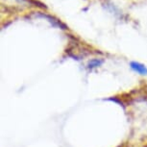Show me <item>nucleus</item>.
I'll use <instances>...</instances> for the list:
<instances>
[{"instance_id":"2","label":"nucleus","mask_w":147,"mask_h":147,"mask_svg":"<svg viewBox=\"0 0 147 147\" xmlns=\"http://www.w3.org/2000/svg\"><path fill=\"white\" fill-rule=\"evenodd\" d=\"M130 66L134 71L138 72L140 75H147V67L144 65L138 62H131L130 63Z\"/></svg>"},{"instance_id":"3","label":"nucleus","mask_w":147,"mask_h":147,"mask_svg":"<svg viewBox=\"0 0 147 147\" xmlns=\"http://www.w3.org/2000/svg\"><path fill=\"white\" fill-rule=\"evenodd\" d=\"M104 61L101 60V59H92L90 60V62L88 63V69H93V68H96V67H99L103 65Z\"/></svg>"},{"instance_id":"1","label":"nucleus","mask_w":147,"mask_h":147,"mask_svg":"<svg viewBox=\"0 0 147 147\" xmlns=\"http://www.w3.org/2000/svg\"><path fill=\"white\" fill-rule=\"evenodd\" d=\"M40 16H41V18H43L48 19V21L55 27H59V28H61V29H67V27H66L62 21L59 20V19H57L56 18H54V16H49V15H45V13H40Z\"/></svg>"}]
</instances>
